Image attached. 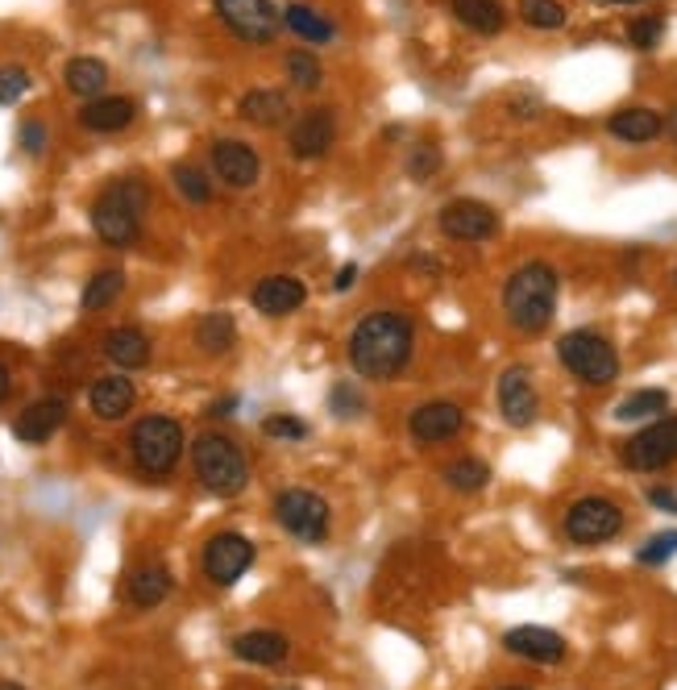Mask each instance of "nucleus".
Masks as SVG:
<instances>
[{
    "instance_id": "1",
    "label": "nucleus",
    "mask_w": 677,
    "mask_h": 690,
    "mask_svg": "<svg viewBox=\"0 0 677 690\" xmlns=\"http://www.w3.org/2000/svg\"><path fill=\"white\" fill-rule=\"evenodd\" d=\"M415 329L403 312H371L350 334V366L362 379H395L412 358Z\"/></svg>"
},
{
    "instance_id": "2",
    "label": "nucleus",
    "mask_w": 677,
    "mask_h": 690,
    "mask_svg": "<svg viewBox=\"0 0 677 690\" xmlns=\"http://www.w3.org/2000/svg\"><path fill=\"white\" fill-rule=\"evenodd\" d=\"M557 291H561V279L548 263H524L520 270H511L507 288H503V312H507L511 329L545 334L557 312Z\"/></svg>"
},
{
    "instance_id": "3",
    "label": "nucleus",
    "mask_w": 677,
    "mask_h": 690,
    "mask_svg": "<svg viewBox=\"0 0 677 690\" xmlns=\"http://www.w3.org/2000/svg\"><path fill=\"white\" fill-rule=\"evenodd\" d=\"M146 204H150V187L142 179H117L92 204V229L100 233V242L133 245L142 233Z\"/></svg>"
},
{
    "instance_id": "4",
    "label": "nucleus",
    "mask_w": 677,
    "mask_h": 690,
    "mask_svg": "<svg viewBox=\"0 0 677 690\" xmlns=\"http://www.w3.org/2000/svg\"><path fill=\"white\" fill-rule=\"evenodd\" d=\"M557 358L569 375L587 387H607L619 379V354L603 334L594 329H573L557 341Z\"/></svg>"
},
{
    "instance_id": "5",
    "label": "nucleus",
    "mask_w": 677,
    "mask_h": 690,
    "mask_svg": "<svg viewBox=\"0 0 677 690\" xmlns=\"http://www.w3.org/2000/svg\"><path fill=\"white\" fill-rule=\"evenodd\" d=\"M192 467H196V479L213 495H241L245 483H250V467L241 458V449L220 437V433H204L192 446Z\"/></svg>"
},
{
    "instance_id": "6",
    "label": "nucleus",
    "mask_w": 677,
    "mask_h": 690,
    "mask_svg": "<svg viewBox=\"0 0 677 690\" xmlns=\"http://www.w3.org/2000/svg\"><path fill=\"white\" fill-rule=\"evenodd\" d=\"M133 462L146 470V474H171L183 453V428L171 416H146V421L133 424L130 433Z\"/></svg>"
},
{
    "instance_id": "7",
    "label": "nucleus",
    "mask_w": 677,
    "mask_h": 690,
    "mask_svg": "<svg viewBox=\"0 0 677 690\" xmlns=\"http://www.w3.org/2000/svg\"><path fill=\"white\" fill-rule=\"evenodd\" d=\"M275 516L291 536H300L307 545H321L328 536V504L316 491L291 487L275 499Z\"/></svg>"
},
{
    "instance_id": "8",
    "label": "nucleus",
    "mask_w": 677,
    "mask_h": 690,
    "mask_svg": "<svg viewBox=\"0 0 677 690\" xmlns=\"http://www.w3.org/2000/svg\"><path fill=\"white\" fill-rule=\"evenodd\" d=\"M619 529H624V512L603 495H587L566 512V536L573 545H603L619 536Z\"/></svg>"
},
{
    "instance_id": "9",
    "label": "nucleus",
    "mask_w": 677,
    "mask_h": 690,
    "mask_svg": "<svg viewBox=\"0 0 677 690\" xmlns=\"http://www.w3.org/2000/svg\"><path fill=\"white\" fill-rule=\"evenodd\" d=\"M677 462V416H661L624 446V467L665 470Z\"/></svg>"
},
{
    "instance_id": "10",
    "label": "nucleus",
    "mask_w": 677,
    "mask_h": 690,
    "mask_svg": "<svg viewBox=\"0 0 677 690\" xmlns=\"http://www.w3.org/2000/svg\"><path fill=\"white\" fill-rule=\"evenodd\" d=\"M213 4H217V17L238 34L241 43L263 46L279 34V13H275L270 0H213Z\"/></svg>"
},
{
    "instance_id": "11",
    "label": "nucleus",
    "mask_w": 677,
    "mask_h": 690,
    "mask_svg": "<svg viewBox=\"0 0 677 690\" xmlns=\"http://www.w3.org/2000/svg\"><path fill=\"white\" fill-rule=\"evenodd\" d=\"M440 233L454 242H486L499 233V213L482 201H449L440 208Z\"/></svg>"
},
{
    "instance_id": "12",
    "label": "nucleus",
    "mask_w": 677,
    "mask_h": 690,
    "mask_svg": "<svg viewBox=\"0 0 677 690\" xmlns=\"http://www.w3.org/2000/svg\"><path fill=\"white\" fill-rule=\"evenodd\" d=\"M254 566V541L241 533H217L204 545V574L217 586H233V582Z\"/></svg>"
},
{
    "instance_id": "13",
    "label": "nucleus",
    "mask_w": 677,
    "mask_h": 690,
    "mask_svg": "<svg viewBox=\"0 0 677 690\" xmlns=\"http://www.w3.org/2000/svg\"><path fill=\"white\" fill-rule=\"evenodd\" d=\"M461 428H466V412L449 400L424 403V408H415L408 416V433H412L415 446H440V441L458 437Z\"/></svg>"
},
{
    "instance_id": "14",
    "label": "nucleus",
    "mask_w": 677,
    "mask_h": 690,
    "mask_svg": "<svg viewBox=\"0 0 677 690\" xmlns=\"http://www.w3.org/2000/svg\"><path fill=\"white\" fill-rule=\"evenodd\" d=\"M499 412L511 428H528V424L536 421V412H541V396H536V387H532L528 366H507V371H503Z\"/></svg>"
},
{
    "instance_id": "15",
    "label": "nucleus",
    "mask_w": 677,
    "mask_h": 690,
    "mask_svg": "<svg viewBox=\"0 0 677 690\" xmlns=\"http://www.w3.org/2000/svg\"><path fill=\"white\" fill-rule=\"evenodd\" d=\"M507 653L524 657V662H536V666H557L566 657V641L553 632V628H541V624H524V628H511L503 637Z\"/></svg>"
},
{
    "instance_id": "16",
    "label": "nucleus",
    "mask_w": 677,
    "mask_h": 690,
    "mask_svg": "<svg viewBox=\"0 0 677 690\" xmlns=\"http://www.w3.org/2000/svg\"><path fill=\"white\" fill-rule=\"evenodd\" d=\"M333 137H337V117L333 109H307L300 112V121L291 125V155L295 158H321L328 155V146H333Z\"/></svg>"
},
{
    "instance_id": "17",
    "label": "nucleus",
    "mask_w": 677,
    "mask_h": 690,
    "mask_svg": "<svg viewBox=\"0 0 677 690\" xmlns=\"http://www.w3.org/2000/svg\"><path fill=\"white\" fill-rule=\"evenodd\" d=\"M213 171H217L229 187H254L263 162L254 155V146H245L238 137H225V142L213 146Z\"/></svg>"
},
{
    "instance_id": "18",
    "label": "nucleus",
    "mask_w": 677,
    "mask_h": 690,
    "mask_svg": "<svg viewBox=\"0 0 677 690\" xmlns=\"http://www.w3.org/2000/svg\"><path fill=\"white\" fill-rule=\"evenodd\" d=\"M250 300H254V308L263 316H287V312H295L307 300V288L295 275H266Z\"/></svg>"
},
{
    "instance_id": "19",
    "label": "nucleus",
    "mask_w": 677,
    "mask_h": 690,
    "mask_svg": "<svg viewBox=\"0 0 677 690\" xmlns=\"http://www.w3.org/2000/svg\"><path fill=\"white\" fill-rule=\"evenodd\" d=\"M67 421V403L63 400H38L29 403L22 416L13 421V437L25 446H43L46 437L59 433V424Z\"/></svg>"
},
{
    "instance_id": "20",
    "label": "nucleus",
    "mask_w": 677,
    "mask_h": 690,
    "mask_svg": "<svg viewBox=\"0 0 677 690\" xmlns=\"http://www.w3.org/2000/svg\"><path fill=\"white\" fill-rule=\"evenodd\" d=\"M133 112H137V105H133L130 96H96V100L84 105L80 121L88 125L92 134H117V130L130 125Z\"/></svg>"
},
{
    "instance_id": "21",
    "label": "nucleus",
    "mask_w": 677,
    "mask_h": 690,
    "mask_svg": "<svg viewBox=\"0 0 677 690\" xmlns=\"http://www.w3.org/2000/svg\"><path fill=\"white\" fill-rule=\"evenodd\" d=\"M238 112L250 121V125H258V130H275V125H283L291 105H287V92L279 88H254L241 96Z\"/></svg>"
},
{
    "instance_id": "22",
    "label": "nucleus",
    "mask_w": 677,
    "mask_h": 690,
    "mask_svg": "<svg viewBox=\"0 0 677 690\" xmlns=\"http://www.w3.org/2000/svg\"><path fill=\"white\" fill-rule=\"evenodd\" d=\"M287 637L283 632H270V628H258V632H241L233 641V657L250 662V666H279L287 657Z\"/></svg>"
},
{
    "instance_id": "23",
    "label": "nucleus",
    "mask_w": 677,
    "mask_h": 690,
    "mask_svg": "<svg viewBox=\"0 0 677 690\" xmlns=\"http://www.w3.org/2000/svg\"><path fill=\"white\" fill-rule=\"evenodd\" d=\"M133 400H137V391H133V383L125 375H105L92 387V412L100 421H121L133 408Z\"/></svg>"
},
{
    "instance_id": "24",
    "label": "nucleus",
    "mask_w": 677,
    "mask_h": 690,
    "mask_svg": "<svg viewBox=\"0 0 677 690\" xmlns=\"http://www.w3.org/2000/svg\"><path fill=\"white\" fill-rule=\"evenodd\" d=\"M607 130H612V137H619V142H628V146H644V142H653V137H661V130H665V121H661V112L653 109H619L607 121Z\"/></svg>"
},
{
    "instance_id": "25",
    "label": "nucleus",
    "mask_w": 677,
    "mask_h": 690,
    "mask_svg": "<svg viewBox=\"0 0 677 690\" xmlns=\"http://www.w3.org/2000/svg\"><path fill=\"white\" fill-rule=\"evenodd\" d=\"M105 354H109L121 371H137V366L150 362V337L142 334V329H112V334L105 337Z\"/></svg>"
},
{
    "instance_id": "26",
    "label": "nucleus",
    "mask_w": 677,
    "mask_h": 690,
    "mask_svg": "<svg viewBox=\"0 0 677 690\" xmlns=\"http://www.w3.org/2000/svg\"><path fill=\"white\" fill-rule=\"evenodd\" d=\"M449 9L474 34H499L503 25H507V13H503L499 0H449Z\"/></svg>"
},
{
    "instance_id": "27",
    "label": "nucleus",
    "mask_w": 677,
    "mask_h": 690,
    "mask_svg": "<svg viewBox=\"0 0 677 690\" xmlns=\"http://www.w3.org/2000/svg\"><path fill=\"white\" fill-rule=\"evenodd\" d=\"M233 341H238V325H233L229 312H204L200 316L196 346L204 354H225V350H233Z\"/></svg>"
},
{
    "instance_id": "28",
    "label": "nucleus",
    "mask_w": 677,
    "mask_h": 690,
    "mask_svg": "<svg viewBox=\"0 0 677 690\" xmlns=\"http://www.w3.org/2000/svg\"><path fill=\"white\" fill-rule=\"evenodd\" d=\"M167 595H171V570H167V566H142L130 579L133 607H158Z\"/></svg>"
},
{
    "instance_id": "29",
    "label": "nucleus",
    "mask_w": 677,
    "mask_h": 690,
    "mask_svg": "<svg viewBox=\"0 0 677 690\" xmlns=\"http://www.w3.org/2000/svg\"><path fill=\"white\" fill-rule=\"evenodd\" d=\"M67 88L75 92V96H88V100H96L100 92H105V84H109V68L100 63V59H71L63 71Z\"/></svg>"
},
{
    "instance_id": "30",
    "label": "nucleus",
    "mask_w": 677,
    "mask_h": 690,
    "mask_svg": "<svg viewBox=\"0 0 677 690\" xmlns=\"http://www.w3.org/2000/svg\"><path fill=\"white\" fill-rule=\"evenodd\" d=\"M283 22L291 34H300L304 43H328L337 29H333V22L328 17H321L316 9H307V4H287L283 9Z\"/></svg>"
},
{
    "instance_id": "31",
    "label": "nucleus",
    "mask_w": 677,
    "mask_h": 690,
    "mask_svg": "<svg viewBox=\"0 0 677 690\" xmlns=\"http://www.w3.org/2000/svg\"><path fill=\"white\" fill-rule=\"evenodd\" d=\"M665 408H669V391H661V387H644V391H632L628 400H619L615 421H649V416L665 412Z\"/></svg>"
},
{
    "instance_id": "32",
    "label": "nucleus",
    "mask_w": 677,
    "mask_h": 690,
    "mask_svg": "<svg viewBox=\"0 0 677 690\" xmlns=\"http://www.w3.org/2000/svg\"><path fill=\"white\" fill-rule=\"evenodd\" d=\"M121 291H125V275H121V270H100V275H92L88 279V288H84V295H80V304H84V312H100V308H109Z\"/></svg>"
},
{
    "instance_id": "33",
    "label": "nucleus",
    "mask_w": 677,
    "mask_h": 690,
    "mask_svg": "<svg viewBox=\"0 0 677 690\" xmlns=\"http://www.w3.org/2000/svg\"><path fill=\"white\" fill-rule=\"evenodd\" d=\"M445 483H449L454 491L474 495V491H482L486 483H491V467H486V462H479V458H458L454 467L445 470Z\"/></svg>"
},
{
    "instance_id": "34",
    "label": "nucleus",
    "mask_w": 677,
    "mask_h": 690,
    "mask_svg": "<svg viewBox=\"0 0 677 690\" xmlns=\"http://www.w3.org/2000/svg\"><path fill=\"white\" fill-rule=\"evenodd\" d=\"M287 80L295 84L300 92H316L321 84H325V71H321V59H312L307 50H291L287 55Z\"/></svg>"
},
{
    "instance_id": "35",
    "label": "nucleus",
    "mask_w": 677,
    "mask_h": 690,
    "mask_svg": "<svg viewBox=\"0 0 677 690\" xmlns=\"http://www.w3.org/2000/svg\"><path fill=\"white\" fill-rule=\"evenodd\" d=\"M520 22L532 29H561L566 25V4L561 0H520Z\"/></svg>"
},
{
    "instance_id": "36",
    "label": "nucleus",
    "mask_w": 677,
    "mask_h": 690,
    "mask_svg": "<svg viewBox=\"0 0 677 690\" xmlns=\"http://www.w3.org/2000/svg\"><path fill=\"white\" fill-rule=\"evenodd\" d=\"M171 175H176V187L192 204H208V201H213V183L204 179V171H196V167H176Z\"/></svg>"
},
{
    "instance_id": "37",
    "label": "nucleus",
    "mask_w": 677,
    "mask_h": 690,
    "mask_svg": "<svg viewBox=\"0 0 677 690\" xmlns=\"http://www.w3.org/2000/svg\"><path fill=\"white\" fill-rule=\"evenodd\" d=\"M677 554V533L669 529V533H656V536H649L644 541V549H640V566H665L669 557Z\"/></svg>"
},
{
    "instance_id": "38",
    "label": "nucleus",
    "mask_w": 677,
    "mask_h": 690,
    "mask_svg": "<svg viewBox=\"0 0 677 690\" xmlns=\"http://www.w3.org/2000/svg\"><path fill=\"white\" fill-rule=\"evenodd\" d=\"M661 34H665V22H661V17H636V22L628 25V43H632L636 50H653V46L661 43Z\"/></svg>"
},
{
    "instance_id": "39",
    "label": "nucleus",
    "mask_w": 677,
    "mask_h": 690,
    "mask_svg": "<svg viewBox=\"0 0 677 690\" xmlns=\"http://www.w3.org/2000/svg\"><path fill=\"white\" fill-rule=\"evenodd\" d=\"M29 92V75L22 68H0V105H17Z\"/></svg>"
},
{
    "instance_id": "40",
    "label": "nucleus",
    "mask_w": 677,
    "mask_h": 690,
    "mask_svg": "<svg viewBox=\"0 0 677 690\" xmlns=\"http://www.w3.org/2000/svg\"><path fill=\"white\" fill-rule=\"evenodd\" d=\"M440 171V150L437 146H415L408 158V175L412 179H433Z\"/></svg>"
},
{
    "instance_id": "41",
    "label": "nucleus",
    "mask_w": 677,
    "mask_h": 690,
    "mask_svg": "<svg viewBox=\"0 0 677 690\" xmlns=\"http://www.w3.org/2000/svg\"><path fill=\"white\" fill-rule=\"evenodd\" d=\"M266 437H283V441H304L307 437V424L295 421V416H270V421L263 424Z\"/></svg>"
},
{
    "instance_id": "42",
    "label": "nucleus",
    "mask_w": 677,
    "mask_h": 690,
    "mask_svg": "<svg viewBox=\"0 0 677 690\" xmlns=\"http://www.w3.org/2000/svg\"><path fill=\"white\" fill-rule=\"evenodd\" d=\"M22 146L29 150V155H38L46 146V130L38 125V121H29V125H22Z\"/></svg>"
},
{
    "instance_id": "43",
    "label": "nucleus",
    "mask_w": 677,
    "mask_h": 690,
    "mask_svg": "<svg viewBox=\"0 0 677 690\" xmlns=\"http://www.w3.org/2000/svg\"><path fill=\"white\" fill-rule=\"evenodd\" d=\"M333 408H337V416H350L353 408H358V396H353L350 387H337L333 391Z\"/></svg>"
},
{
    "instance_id": "44",
    "label": "nucleus",
    "mask_w": 677,
    "mask_h": 690,
    "mask_svg": "<svg viewBox=\"0 0 677 690\" xmlns=\"http://www.w3.org/2000/svg\"><path fill=\"white\" fill-rule=\"evenodd\" d=\"M649 504H653V508H665V512H677V495L674 491H665V487L649 491Z\"/></svg>"
},
{
    "instance_id": "45",
    "label": "nucleus",
    "mask_w": 677,
    "mask_h": 690,
    "mask_svg": "<svg viewBox=\"0 0 677 690\" xmlns=\"http://www.w3.org/2000/svg\"><path fill=\"white\" fill-rule=\"evenodd\" d=\"M353 279H358V267H353V263H350V267H341V270H337V283H333V288H337V291H346V288H350V283H353Z\"/></svg>"
},
{
    "instance_id": "46",
    "label": "nucleus",
    "mask_w": 677,
    "mask_h": 690,
    "mask_svg": "<svg viewBox=\"0 0 677 690\" xmlns=\"http://www.w3.org/2000/svg\"><path fill=\"white\" fill-rule=\"evenodd\" d=\"M9 387H13V383H9V371H4V366H0V403L9 400Z\"/></svg>"
},
{
    "instance_id": "47",
    "label": "nucleus",
    "mask_w": 677,
    "mask_h": 690,
    "mask_svg": "<svg viewBox=\"0 0 677 690\" xmlns=\"http://www.w3.org/2000/svg\"><path fill=\"white\" fill-rule=\"evenodd\" d=\"M669 134H674V142H677V109L669 112Z\"/></svg>"
},
{
    "instance_id": "48",
    "label": "nucleus",
    "mask_w": 677,
    "mask_h": 690,
    "mask_svg": "<svg viewBox=\"0 0 677 690\" xmlns=\"http://www.w3.org/2000/svg\"><path fill=\"white\" fill-rule=\"evenodd\" d=\"M0 690H25V687H17V682H0Z\"/></svg>"
},
{
    "instance_id": "49",
    "label": "nucleus",
    "mask_w": 677,
    "mask_h": 690,
    "mask_svg": "<svg viewBox=\"0 0 677 690\" xmlns=\"http://www.w3.org/2000/svg\"><path fill=\"white\" fill-rule=\"evenodd\" d=\"M607 4H640V0H607Z\"/></svg>"
},
{
    "instance_id": "50",
    "label": "nucleus",
    "mask_w": 677,
    "mask_h": 690,
    "mask_svg": "<svg viewBox=\"0 0 677 690\" xmlns=\"http://www.w3.org/2000/svg\"><path fill=\"white\" fill-rule=\"evenodd\" d=\"M507 690H524V687H507Z\"/></svg>"
}]
</instances>
